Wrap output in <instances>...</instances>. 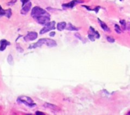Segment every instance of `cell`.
<instances>
[{"mask_svg": "<svg viewBox=\"0 0 130 115\" xmlns=\"http://www.w3.org/2000/svg\"><path fill=\"white\" fill-rule=\"evenodd\" d=\"M88 39H90V40H91V41L94 42L95 40V35H94L93 34H91V33H89V34H88Z\"/></svg>", "mask_w": 130, "mask_h": 115, "instance_id": "20", "label": "cell"}, {"mask_svg": "<svg viewBox=\"0 0 130 115\" xmlns=\"http://www.w3.org/2000/svg\"><path fill=\"white\" fill-rule=\"evenodd\" d=\"M127 114H128V115H130V111H129V112H128V113H127Z\"/></svg>", "mask_w": 130, "mask_h": 115, "instance_id": "29", "label": "cell"}, {"mask_svg": "<svg viewBox=\"0 0 130 115\" xmlns=\"http://www.w3.org/2000/svg\"><path fill=\"white\" fill-rule=\"evenodd\" d=\"M48 13V11H46L44 9L42 8L39 7V6H34L31 10V16L34 19H36L37 18L41 16H43V15H46V14Z\"/></svg>", "mask_w": 130, "mask_h": 115, "instance_id": "3", "label": "cell"}, {"mask_svg": "<svg viewBox=\"0 0 130 115\" xmlns=\"http://www.w3.org/2000/svg\"><path fill=\"white\" fill-rule=\"evenodd\" d=\"M32 7V3L29 1L28 3H27L25 5H24V6H22V8L20 10V13L22 15H27L28 13L29 12V11L30 10Z\"/></svg>", "mask_w": 130, "mask_h": 115, "instance_id": "9", "label": "cell"}, {"mask_svg": "<svg viewBox=\"0 0 130 115\" xmlns=\"http://www.w3.org/2000/svg\"><path fill=\"white\" fill-rule=\"evenodd\" d=\"M55 24L56 22L55 21H50L49 22L44 25V27L42 28L41 30L39 32V34L42 35V34H44L45 33L48 32H50L55 29Z\"/></svg>", "mask_w": 130, "mask_h": 115, "instance_id": "4", "label": "cell"}, {"mask_svg": "<svg viewBox=\"0 0 130 115\" xmlns=\"http://www.w3.org/2000/svg\"><path fill=\"white\" fill-rule=\"evenodd\" d=\"M16 47H17V50L19 53H22L24 52V49H23V48H21V46H20L19 44H17Z\"/></svg>", "mask_w": 130, "mask_h": 115, "instance_id": "22", "label": "cell"}, {"mask_svg": "<svg viewBox=\"0 0 130 115\" xmlns=\"http://www.w3.org/2000/svg\"><path fill=\"white\" fill-rule=\"evenodd\" d=\"M29 1H30V0H20V1L22 2V6H24V5H25L27 3L29 2Z\"/></svg>", "mask_w": 130, "mask_h": 115, "instance_id": "27", "label": "cell"}, {"mask_svg": "<svg viewBox=\"0 0 130 115\" xmlns=\"http://www.w3.org/2000/svg\"><path fill=\"white\" fill-rule=\"evenodd\" d=\"M66 29L67 30H69V31H78L79 30V28H77L76 27H75L74 25H72L71 23H69L66 25Z\"/></svg>", "mask_w": 130, "mask_h": 115, "instance_id": "13", "label": "cell"}, {"mask_svg": "<svg viewBox=\"0 0 130 115\" xmlns=\"http://www.w3.org/2000/svg\"><path fill=\"white\" fill-rule=\"evenodd\" d=\"M120 1H123V0H120Z\"/></svg>", "mask_w": 130, "mask_h": 115, "instance_id": "30", "label": "cell"}, {"mask_svg": "<svg viewBox=\"0 0 130 115\" xmlns=\"http://www.w3.org/2000/svg\"><path fill=\"white\" fill-rule=\"evenodd\" d=\"M100 8H101V7H100V6H96V7H95V8L93 9V11H95V12H96V13H97L99 12V10H100Z\"/></svg>", "mask_w": 130, "mask_h": 115, "instance_id": "25", "label": "cell"}, {"mask_svg": "<svg viewBox=\"0 0 130 115\" xmlns=\"http://www.w3.org/2000/svg\"><path fill=\"white\" fill-rule=\"evenodd\" d=\"M35 114L36 115H45V113H44L43 112H41V111H36Z\"/></svg>", "mask_w": 130, "mask_h": 115, "instance_id": "24", "label": "cell"}, {"mask_svg": "<svg viewBox=\"0 0 130 115\" xmlns=\"http://www.w3.org/2000/svg\"><path fill=\"white\" fill-rule=\"evenodd\" d=\"M74 36L76 37H77L78 39H79L80 40H81V41H82L83 43H86V42H87V40H86L85 38L81 36V34H79L78 32H76V34H74Z\"/></svg>", "mask_w": 130, "mask_h": 115, "instance_id": "16", "label": "cell"}, {"mask_svg": "<svg viewBox=\"0 0 130 115\" xmlns=\"http://www.w3.org/2000/svg\"><path fill=\"white\" fill-rule=\"evenodd\" d=\"M90 33L95 35V39H100V34H99V32L95 30V29L93 27H90Z\"/></svg>", "mask_w": 130, "mask_h": 115, "instance_id": "15", "label": "cell"}, {"mask_svg": "<svg viewBox=\"0 0 130 115\" xmlns=\"http://www.w3.org/2000/svg\"><path fill=\"white\" fill-rule=\"evenodd\" d=\"M17 101L18 103L24 104V105H25L27 107H30V108L36 106V104L33 101V100L30 97H28V96H20L17 98Z\"/></svg>", "mask_w": 130, "mask_h": 115, "instance_id": "2", "label": "cell"}, {"mask_svg": "<svg viewBox=\"0 0 130 115\" xmlns=\"http://www.w3.org/2000/svg\"><path fill=\"white\" fill-rule=\"evenodd\" d=\"M12 15V11L10 8L7 9V10H3L0 5V18L3 16H5L8 18H10Z\"/></svg>", "mask_w": 130, "mask_h": 115, "instance_id": "8", "label": "cell"}, {"mask_svg": "<svg viewBox=\"0 0 130 115\" xmlns=\"http://www.w3.org/2000/svg\"><path fill=\"white\" fill-rule=\"evenodd\" d=\"M114 29H115V31L117 34H121L122 32L121 29V27L118 25V24H116V25H114Z\"/></svg>", "mask_w": 130, "mask_h": 115, "instance_id": "18", "label": "cell"}, {"mask_svg": "<svg viewBox=\"0 0 130 115\" xmlns=\"http://www.w3.org/2000/svg\"><path fill=\"white\" fill-rule=\"evenodd\" d=\"M85 2L84 0H72V1H71L70 3H64L62 4V6L63 7V8L64 9H68V8H73L76 5L80 3H83Z\"/></svg>", "mask_w": 130, "mask_h": 115, "instance_id": "6", "label": "cell"}, {"mask_svg": "<svg viewBox=\"0 0 130 115\" xmlns=\"http://www.w3.org/2000/svg\"><path fill=\"white\" fill-rule=\"evenodd\" d=\"M56 33L55 32H51L50 33V37H54Z\"/></svg>", "mask_w": 130, "mask_h": 115, "instance_id": "28", "label": "cell"}, {"mask_svg": "<svg viewBox=\"0 0 130 115\" xmlns=\"http://www.w3.org/2000/svg\"><path fill=\"white\" fill-rule=\"evenodd\" d=\"M36 20L40 25H44L45 24H46L47 23H48L50 21V15L48 13L46 14V15H44L43 16H41L37 18L36 19Z\"/></svg>", "mask_w": 130, "mask_h": 115, "instance_id": "5", "label": "cell"}, {"mask_svg": "<svg viewBox=\"0 0 130 115\" xmlns=\"http://www.w3.org/2000/svg\"><path fill=\"white\" fill-rule=\"evenodd\" d=\"M43 106L44 107L47 109H52L53 111H58L60 110V107H58L56 105L53 104L51 103H48V102H46L43 104Z\"/></svg>", "mask_w": 130, "mask_h": 115, "instance_id": "11", "label": "cell"}, {"mask_svg": "<svg viewBox=\"0 0 130 115\" xmlns=\"http://www.w3.org/2000/svg\"><path fill=\"white\" fill-rule=\"evenodd\" d=\"M119 22H120V24H121L123 29H124V30H126V26H127L126 21L124 20H121L120 21H119Z\"/></svg>", "mask_w": 130, "mask_h": 115, "instance_id": "19", "label": "cell"}, {"mask_svg": "<svg viewBox=\"0 0 130 115\" xmlns=\"http://www.w3.org/2000/svg\"><path fill=\"white\" fill-rule=\"evenodd\" d=\"M38 34L36 32H29L24 37V40L25 42L33 41L38 38Z\"/></svg>", "mask_w": 130, "mask_h": 115, "instance_id": "7", "label": "cell"}, {"mask_svg": "<svg viewBox=\"0 0 130 115\" xmlns=\"http://www.w3.org/2000/svg\"><path fill=\"white\" fill-rule=\"evenodd\" d=\"M82 7H84V8H86L88 10V11H93V9H91L90 8V6H86V5H83Z\"/></svg>", "mask_w": 130, "mask_h": 115, "instance_id": "26", "label": "cell"}, {"mask_svg": "<svg viewBox=\"0 0 130 115\" xmlns=\"http://www.w3.org/2000/svg\"><path fill=\"white\" fill-rule=\"evenodd\" d=\"M98 21H99V24H100V27H101L102 29L104 30L105 32H110V29H109V27H108V25L105 24L104 21H103L102 20H100V18H98Z\"/></svg>", "mask_w": 130, "mask_h": 115, "instance_id": "12", "label": "cell"}, {"mask_svg": "<svg viewBox=\"0 0 130 115\" xmlns=\"http://www.w3.org/2000/svg\"><path fill=\"white\" fill-rule=\"evenodd\" d=\"M46 45L49 48H53L57 45V42L55 40L52 39H48V38H44V39H40L38 40V42L34 44H30L29 46L28 49H36L37 48H41L43 45Z\"/></svg>", "mask_w": 130, "mask_h": 115, "instance_id": "1", "label": "cell"}, {"mask_svg": "<svg viewBox=\"0 0 130 115\" xmlns=\"http://www.w3.org/2000/svg\"><path fill=\"white\" fill-rule=\"evenodd\" d=\"M7 61L8 63H9V64H10V65H13V63H14L13 57V56L11 55V54H10L8 56Z\"/></svg>", "mask_w": 130, "mask_h": 115, "instance_id": "17", "label": "cell"}, {"mask_svg": "<svg viewBox=\"0 0 130 115\" xmlns=\"http://www.w3.org/2000/svg\"><path fill=\"white\" fill-rule=\"evenodd\" d=\"M11 43L6 39H1L0 40V51H3L6 49L8 45H10Z\"/></svg>", "mask_w": 130, "mask_h": 115, "instance_id": "10", "label": "cell"}, {"mask_svg": "<svg viewBox=\"0 0 130 115\" xmlns=\"http://www.w3.org/2000/svg\"><path fill=\"white\" fill-rule=\"evenodd\" d=\"M66 22L65 21H62V22H59L57 24V29L58 31H62V30H64L66 27Z\"/></svg>", "mask_w": 130, "mask_h": 115, "instance_id": "14", "label": "cell"}, {"mask_svg": "<svg viewBox=\"0 0 130 115\" xmlns=\"http://www.w3.org/2000/svg\"><path fill=\"white\" fill-rule=\"evenodd\" d=\"M17 1V0H11V1L8 3L7 5H8V6H13V5H14L16 3Z\"/></svg>", "mask_w": 130, "mask_h": 115, "instance_id": "23", "label": "cell"}, {"mask_svg": "<svg viewBox=\"0 0 130 115\" xmlns=\"http://www.w3.org/2000/svg\"><path fill=\"white\" fill-rule=\"evenodd\" d=\"M107 41L110 43L115 42V39H114L112 37L107 36Z\"/></svg>", "mask_w": 130, "mask_h": 115, "instance_id": "21", "label": "cell"}]
</instances>
